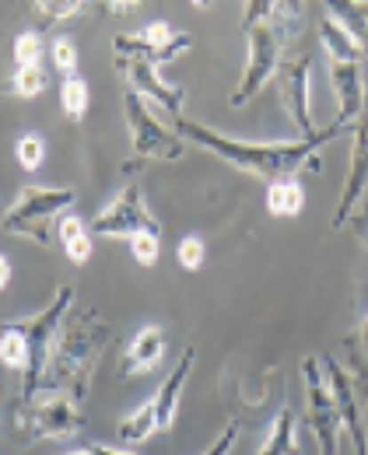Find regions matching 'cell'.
<instances>
[{"instance_id":"6da1fadb","label":"cell","mask_w":368,"mask_h":455,"mask_svg":"<svg viewBox=\"0 0 368 455\" xmlns=\"http://www.w3.org/2000/svg\"><path fill=\"white\" fill-rule=\"evenodd\" d=\"M172 123H176V133L183 140L211 151V155H218L232 169L249 172L256 179H267V186L281 182V179H292L295 172H302L306 165L316 169L319 148H326L333 137L344 133L337 123H330L316 137H302V140H236V137H228L221 130H211V126H204L196 119H186V116L183 119H172Z\"/></svg>"},{"instance_id":"7a4b0ae2","label":"cell","mask_w":368,"mask_h":455,"mask_svg":"<svg viewBox=\"0 0 368 455\" xmlns=\"http://www.w3.org/2000/svg\"><path fill=\"white\" fill-rule=\"evenodd\" d=\"M302 25H306V14H302V7H295V4L252 0V4L245 7L243 32H245L249 57H245L243 81H239V88H236L232 99H228L232 109L249 106V102L270 84V77L281 70L284 46L302 32Z\"/></svg>"},{"instance_id":"3957f363","label":"cell","mask_w":368,"mask_h":455,"mask_svg":"<svg viewBox=\"0 0 368 455\" xmlns=\"http://www.w3.org/2000/svg\"><path fill=\"white\" fill-rule=\"evenodd\" d=\"M109 326L99 319V312H70L63 319L53 354H50V368H46V393H60L70 403H84L92 389V375L99 357L109 347Z\"/></svg>"},{"instance_id":"277c9868","label":"cell","mask_w":368,"mask_h":455,"mask_svg":"<svg viewBox=\"0 0 368 455\" xmlns=\"http://www.w3.org/2000/svg\"><path fill=\"white\" fill-rule=\"evenodd\" d=\"M74 312V287L60 284L53 301L32 315V319H14L11 326L25 337V347H28V364L21 371V399L32 403L46 393V368H50V354H53V343H57V333H60L63 319Z\"/></svg>"},{"instance_id":"5b68a950","label":"cell","mask_w":368,"mask_h":455,"mask_svg":"<svg viewBox=\"0 0 368 455\" xmlns=\"http://www.w3.org/2000/svg\"><path fill=\"white\" fill-rule=\"evenodd\" d=\"M74 204V189L67 186H25L11 211L4 214V231L7 235H21L43 249L53 245V235H50V225L53 218H63Z\"/></svg>"},{"instance_id":"8992f818","label":"cell","mask_w":368,"mask_h":455,"mask_svg":"<svg viewBox=\"0 0 368 455\" xmlns=\"http://www.w3.org/2000/svg\"><path fill=\"white\" fill-rule=\"evenodd\" d=\"M123 109H126V126H130L133 155L140 162H180V158H186V140L176 130L162 126L155 119V113H151V106L133 88H126Z\"/></svg>"},{"instance_id":"52a82bcc","label":"cell","mask_w":368,"mask_h":455,"mask_svg":"<svg viewBox=\"0 0 368 455\" xmlns=\"http://www.w3.org/2000/svg\"><path fill=\"white\" fill-rule=\"evenodd\" d=\"M14 424L28 438H74L84 431L81 406L60 393H43L39 399L25 403L14 417Z\"/></svg>"},{"instance_id":"ba28073f","label":"cell","mask_w":368,"mask_h":455,"mask_svg":"<svg viewBox=\"0 0 368 455\" xmlns=\"http://www.w3.org/2000/svg\"><path fill=\"white\" fill-rule=\"evenodd\" d=\"M302 371H306V424L319 445V455H337L340 449V410H337V399L326 386V375L319 368V357H306L302 361Z\"/></svg>"},{"instance_id":"9c48e42d","label":"cell","mask_w":368,"mask_h":455,"mask_svg":"<svg viewBox=\"0 0 368 455\" xmlns=\"http://www.w3.org/2000/svg\"><path fill=\"white\" fill-rule=\"evenodd\" d=\"M193 46V39L186 32H172L165 21H151L144 32H133V36H116L113 43V53L116 63H151V67H162V63H172V60L186 53Z\"/></svg>"},{"instance_id":"30bf717a","label":"cell","mask_w":368,"mask_h":455,"mask_svg":"<svg viewBox=\"0 0 368 455\" xmlns=\"http://www.w3.org/2000/svg\"><path fill=\"white\" fill-rule=\"evenodd\" d=\"M92 235H106V238H133V235H162V225L151 218L148 204H144V193L137 182L123 186L120 196L95 214V221L88 228Z\"/></svg>"},{"instance_id":"8fae6325","label":"cell","mask_w":368,"mask_h":455,"mask_svg":"<svg viewBox=\"0 0 368 455\" xmlns=\"http://www.w3.org/2000/svg\"><path fill=\"white\" fill-rule=\"evenodd\" d=\"M319 368L326 375V386L337 399V410H340V427L348 431L351 445H355V455H368V427H365V410H362V393L351 379L348 368H340L333 357H319Z\"/></svg>"},{"instance_id":"7c38bea8","label":"cell","mask_w":368,"mask_h":455,"mask_svg":"<svg viewBox=\"0 0 368 455\" xmlns=\"http://www.w3.org/2000/svg\"><path fill=\"white\" fill-rule=\"evenodd\" d=\"M368 189V88H365V106L355 119V148H351V165H348V179H344V189H340V204H337V214H333V231L348 225L362 204Z\"/></svg>"},{"instance_id":"4fadbf2b","label":"cell","mask_w":368,"mask_h":455,"mask_svg":"<svg viewBox=\"0 0 368 455\" xmlns=\"http://www.w3.org/2000/svg\"><path fill=\"white\" fill-rule=\"evenodd\" d=\"M281 106L288 119L302 130V137H316V119H312V60L299 57L281 63Z\"/></svg>"},{"instance_id":"5bb4252c","label":"cell","mask_w":368,"mask_h":455,"mask_svg":"<svg viewBox=\"0 0 368 455\" xmlns=\"http://www.w3.org/2000/svg\"><path fill=\"white\" fill-rule=\"evenodd\" d=\"M330 81H333V95H337V126L348 130L362 106H365V74L362 63H348V60H330Z\"/></svg>"},{"instance_id":"9a60e30c","label":"cell","mask_w":368,"mask_h":455,"mask_svg":"<svg viewBox=\"0 0 368 455\" xmlns=\"http://www.w3.org/2000/svg\"><path fill=\"white\" fill-rule=\"evenodd\" d=\"M120 70L126 74L130 88H133L140 99H151V102H158L172 119H183L186 88L165 84V81L158 77V67H151V63H137V60H133V63H120Z\"/></svg>"},{"instance_id":"2e32d148","label":"cell","mask_w":368,"mask_h":455,"mask_svg":"<svg viewBox=\"0 0 368 455\" xmlns=\"http://www.w3.org/2000/svg\"><path fill=\"white\" fill-rule=\"evenodd\" d=\"M193 364H196V347H186L183 354H180V361H176V368L169 371V379L162 382V389L151 396V399H155V413H158V435L172 431V424H176L180 399H183L186 379H189Z\"/></svg>"},{"instance_id":"e0dca14e","label":"cell","mask_w":368,"mask_h":455,"mask_svg":"<svg viewBox=\"0 0 368 455\" xmlns=\"http://www.w3.org/2000/svg\"><path fill=\"white\" fill-rule=\"evenodd\" d=\"M162 350H165V333L158 326H140V333L130 340L126 347V357H123V371L130 375H144L151 371L158 361H162Z\"/></svg>"},{"instance_id":"ac0fdd59","label":"cell","mask_w":368,"mask_h":455,"mask_svg":"<svg viewBox=\"0 0 368 455\" xmlns=\"http://www.w3.org/2000/svg\"><path fill=\"white\" fill-rule=\"evenodd\" d=\"M260 455H302V449H299V417H295L292 406H284L274 417L270 435L260 445Z\"/></svg>"},{"instance_id":"d6986e66","label":"cell","mask_w":368,"mask_h":455,"mask_svg":"<svg viewBox=\"0 0 368 455\" xmlns=\"http://www.w3.org/2000/svg\"><path fill=\"white\" fill-rule=\"evenodd\" d=\"M319 32H323V50H326V57L330 60H348V63H365V50L358 46V39L333 18V14H326L323 18V25H319Z\"/></svg>"},{"instance_id":"ffe728a7","label":"cell","mask_w":368,"mask_h":455,"mask_svg":"<svg viewBox=\"0 0 368 455\" xmlns=\"http://www.w3.org/2000/svg\"><path fill=\"white\" fill-rule=\"evenodd\" d=\"M57 235H60V245H63V252H67V259H70L74 267H84L88 256H92V231L84 228V221L67 211L60 218V225H57Z\"/></svg>"},{"instance_id":"44dd1931","label":"cell","mask_w":368,"mask_h":455,"mask_svg":"<svg viewBox=\"0 0 368 455\" xmlns=\"http://www.w3.org/2000/svg\"><path fill=\"white\" fill-rule=\"evenodd\" d=\"M306 207V189L295 179H281L267 186V211L270 218H299Z\"/></svg>"},{"instance_id":"7402d4cb","label":"cell","mask_w":368,"mask_h":455,"mask_svg":"<svg viewBox=\"0 0 368 455\" xmlns=\"http://www.w3.org/2000/svg\"><path fill=\"white\" fill-rule=\"evenodd\" d=\"M123 445H140L148 442L151 435H158V413H155V399H148L144 406H137L130 417H123L120 427H116Z\"/></svg>"},{"instance_id":"603a6c76","label":"cell","mask_w":368,"mask_h":455,"mask_svg":"<svg viewBox=\"0 0 368 455\" xmlns=\"http://www.w3.org/2000/svg\"><path fill=\"white\" fill-rule=\"evenodd\" d=\"M333 18L358 39V46L368 53V4H330Z\"/></svg>"},{"instance_id":"cb8c5ba5","label":"cell","mask_w":368,"mask_h":455,"mask_svg":"<svg viewBox=\"0 0 368 455\" xmlns=\"http://www.w3.org/2000/svg\"><path fill=\"white\" fill-rule=\"evenodd\" d=\"M0 364H4V368H18V371H25V364H28L25 337H21L11 323L0 326Z\"/></svg>"},{"instance_id":"d4e9b609","label":"cell","mask_w":368,"mask_h":455,"mask_svg":"<svg viewBox=\"0 0 368 455\" xmlns=\"http://www.w3.org/2000/svg\"><path fill=\"white\" fill-rule=\"evenodd\" d=\"M60 106L63 113H67V119H84V113H88V84L74 74V77H63L60 84Z\"/></svg>"},{"instance_id":"484cf974","label":"cell","mask_w":368,"mask_h":455,"mask_svg":"<svg viewBox=\"0 0 368 455\" xmlns=\"http://www.w3.org/2000/svg\"><path fill=\"white\" fill-rule=\"evenodd\" d=\"M14 158H18V165L25 172H36L43 165V158H46V140L39 137V133H25V137H18V144H14Z\"/></svg>"},{"instance_id":"4316f807","label":"cell","mask_w":368,"mask_h":455,"mask_svg":"<svg viewBox=\"0 0 368 455\" xmlns=\"http://www.w3.org/2000/svg\"><path fill=\"white\" fill-rule=\"evenodd\" d=\"M88 4H74V0H36L32 4V14L39 18V21H46V25H53V21H67V18H77L81 11H84Z\"/></svg>"},{"instance_id":"83f0119b","label":"cell","mask_w":368,"mask_h":455,"mask_svg":"<svg viewBox=\"0 0 368 455\" xmlns=\"http://www.w3.org/2000/svg\"><path fill=\"white\" fill-rule=\"evenodd\" d=\"M11 84H14V95L36 99V95L46 88V70H43V67H18Z\"/></svg>"},{"instance_id":"f1b7e54d","label":"cell","mask_w":368,"mask_h":455,"mask_svg":"<svg viewBox=\"0 0 368 455\" xmlns=\"http://www.w3.org/2000/svg\"><path fill=\"white\" fill-rule=\"evenodd\" d=\"M43 60V39L36 32H25L14 39V63L18 67H39Z\"/></svg>"},{"instance_id":"f546056e","label":"cell","mask_w":368,"mask_h":455,"mask_svg":"<svg viewBox=\"0 0 368 455\" xmlns=\"http://www.w3.org/2000/svg\"><path fill=\"white\" fill-rule=\"evenodd\" d=\"M50 53H53V63H57V70H60L63 77H74L77 74V46H74V39L57 36Z\"/></svg>"},{"instance_id":"4dcf8cb0","label":"cell","mask_w":368,"mask_h":455,"mask_svg":"<svg viewBox=\"0 0 368 455\" xmlns=\"http://www.w3.org/2000/svg\"><path fill=\"white\" fill-rule=\"evenodd\" d=\"M130 249H133V259L140 263V267H155V259H158V249H162V235H133L130 238Z\"/></svg>"},{"instance_id":"1f68e13d","label":"cell","mask_w":368,"mask_h":455,"mask_svg":"<svg viewBox=\"0 0 368 455\" xmlns=\"http://www.w3.org/2000/svg\"><path fill=\"white\" fill-rule=\"evenodd\" d=\"M176 259H180L183 270H200V267H204V242H200L196 235L183 238V242L176 245Z\"/></svg>"},{"instance_id":"d6a6232c","label":"cell","mask_w":368,"mask_h":455,"mask_svg":"<svg viewBox=\"0 0 368 455\" xmlns=\"http://www.w3.org/2000/svg\"><path fill=\"white\" fill-rule=\"evenodd\" d=\"M236 438H239V424L232 420V424H228V427H225V431L214 438V445H211L204 455H228L232 449H236Z\"/></svg>"},{"instance_id":"836d02e7","label":"cell","mask_w":368,"mask_h":455,"mask_svg":"<svg viewBox=\"0 0 368 455\" xmlns=\"http://www.w3.org/2000/svg\"><path fill=\"white\" fill-rule=\"evenodd\" d=\"M67 455H133V452H120V449H106V445H84L77 452H67Z\"/></svg>"},{"instance_id":"e575fe53","label":"cell","mask_w":368,"mask_h":455,"mask_svg":"<svg viewBox=\"0 0 368 455\" xmlns=\"http://www.w3.org/2000/svg\"><path fill=\"white\" fill-rule=\"evenodd\" d=\"M137 7H140L137 0H130V4H126V0H116V4H106V11H109V14H130V11H137Z\"/></svg>"},{"instance_id":"d590c367","label":"cell","mask_w":368,"mask_h":455,"mask_svg":"<svg viewBox=\"0 0 368 455\" xmlns=\"http://www.w3.org/2000/svg\"><path fill=\"white\" fill-rule=\"evenodd\" d=\"M7 281H11V263H7V256L0 252V291L7 287Z\"/></svg>"},{"instance_id":"8d00e7d4","label":"cell","mask_w":368,"mask_h":455,"mask_svg":"<svg viewBox=\"0 0 368 455\" xmlns=\"http://www.w3.org/2000/svg\"><path fill=\"white\" fill-rule=\"evenodd\" d=\"M358 347H362V354L368 357V315L365 323H362V330H358Z\"/></svg>"},{"instance_id":"74e56055","label":"cell","mask_w":368,"mask_h":455,"mask_svg":"<svg viewBox=\"0 0 368 455\" xmlns=\"http://www.w3.org/2000/svg\"><path fill=\"white\" fill-rule=\"evenodd\" d=\"M365 242H368V231H365Z\"/></svg>"}]
</instances>
